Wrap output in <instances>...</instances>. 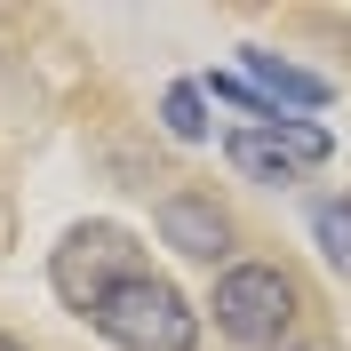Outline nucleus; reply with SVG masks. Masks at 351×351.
<instances>
[{"instance_id":"1","label":"nucleus","mask_w":351,"mask_h":351,"mask_svg":"<svg viewBox=\"0 0 351 351\" xmlns=\"http://www.w3.org/2000/svg\"><path fill=\"white\" fill-rule=\"evenodd\" d=\"M88 328L104 335L112 351H192L199 343V311L184 304L160 271H128L104 304L88 311Z\"/></svg>"},{"instance_id":"2","label":"nucleus","mask_w":351,"mask_h":351,"mask_svg":"<svg viewBox=\"0 0 351 351\" xmlns=\"http://www.w3.org/2000/svg\"><path fill=\"white\" fill-rule=\"evenodd\" d=\"M216 328L232 335V343L247 351H287V328H295V311H304V295H295V280H287L280 263H232V271H216Z\"/></svg>"},{"instance_id":"3","label":"nucleus","mask_w":351,"mask_h":351,"mask_svg":"<svg viewBox=\"0 0 351 351\" xmlns=\"http://www.w3.org/2000/svg\"><path fill=\"white\" fill-rule=\"evenodd\" d=\"M128 271H144V263H136V240L120 232V223H72L64 247L48 256V287H56V295H64L80 319L104 304V295L128 280Z\"/></svg>"},{"instance_id":"4","label":"nucleus","mask_w":351,"mask_h":351,"mask_svg":"<svg viewBox=\"0 0 351 351\" xmlns=\"http://www.w3.org/2000/svg\"><path fill=\"white\" fill-rule=\"evenodd\" d=\"M223 152H232L240 176H256V184H295L304 168H328L335 160V136L319 128V120H295V112H287L271 128H240Z\"/></svg>"},{"instance_id":"5","label":"nucleus","mask_w":351,"mask_h":351,"mask_svg":"<svg viewBox=\"0 0 351 351\" xmlns=\"http://www.w3.org/2000/svg\"><path fill=\"white\" fill-rule=\"evenodd\" d=\"M160 240L184 263H223L232 271V216L216 208V192H168L160 199Z\"/></svg>"},{"instance_id":"6","label":"nucleus","mask_w":351,"mask_h":351,"mask_svg":"<svg viewBox=\"0 0 351 351\" xmlns=\"http://www.w3.org/2000/svg\"><path fill=\"white\" fill-rule=\"evenodd\" d=\"M240 64H247V88L271 96L280 112H319V104H328V80L304 72V64H287L280 48H240Z\"/></svg>"},{"instance_id":"7","label":"nucleus","mask_w":351,"mask_h":351,"mask_svg":"<svg viewBox=\"0 0 351 351\" xmlns=\"http://www.w3.org/2000/svg\"><path fill=\"white\" fill-rule=\"evenodd\" d=\"M160 128H168L176 144H208V88H199V80H176L168 96H160Z\"/></svg>"},{"instance_id":"8","label":"nucleus","mask_w":351,"mask_h":351,"mask_svg":"<svg viewBox=\"0 0 351 351\" xmlns=\"http://www.w3.org/2000/svg\"><path fill=\"white\" fill-rule=\"evenodd\" d=\"M311 240H319V256L351 280V192H335V199H319V208H311Z\"/></svg>"},{"instance_id":"9","label":"nucleus","mask_w":351,"mask_h":351,"mask_svg":"<svg viewBox=\"0 0 351 351\" xmlns=\"http://www.w3.org/2000/svg\"><path fill=\"white\" fill-rule=\"evenodd\" d=\"M0 351H24V343H16V335H0Z\"/></svg>"},{"instance_id":"10","label":"nucleus","mask_w":351,"mask_h":351,"mask_svg":"<svg viewBox=\"0 0 351 351\" xmlns=\"http://www.w3.org/2000/svg\"><path fill=\"white\" fill-rule=\"evenodd\" d=\"M287 351H328V343H287Z\"/></svg>"}]
</instances>
